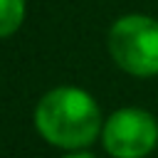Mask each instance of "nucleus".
Returning a JSON list of instances; mask_svg holds the SVG:
<instances>
[{
	"mask_svg": "<svg viewBox=\"0 0 158 158\" xmlns=\"http://www.w3.org/2000/svg\"><path fill=\"white\" fill-rule=\"evenodd\" d=\"M37 133L64 151L89 148L104 128L99 101L81 86L62 84L49 89L32 114Z\"/></svg>",
	"mask_w": 158,
	"mask_h": 158,
	"instance_id": "nucleus-1",
	"label": "nucleus"
},
{
	"mask_svg": "<svg viewBox=\"0 0 158 158\" xmlns=\"http://www.w3.org/2000/svg\"><path fill=\"white\" fill-rule=\"evenodd\" d=\"M109 54L131 77L158 74V20L151 15H123L109 27Z\"/></svg>",
	"mask_w": 158,
	"mask_h": 158,
	"instance_id": "nucleus-2",
	"label": "nucleus"
},
{
	"mask_svg": "<svg viewBox=\"0 0 158 158\" xmlns=\"http://www.w3.org/2000/svg\"><path fill=\"white\" fill-rule=\"evenodd\" d=\"M101 143L111 158H146L158 143V121L138 106L116 109L104 121Z\"/></svg>",
	"mask_w": 158,
	"mask_h": 158,
	"instance_id": "nucleus-3",
	"label": "nucleus"
},
{
	"mask_svg": "<svg viewBox=\"0 0 158 158\" xmlns=\"http://www.w3.org/2000/svg\"><path fill=\"white\" fill-rule=\"evenodd\" d=\"M25 12H27V0H0V40L12 37L22 27Z\"/></svg>",
	"mask_w": 158,
	"mask_h": 158,
	"instance_id": "nucleus-4",
	"label": "nucleus"
},
{
	"mask_svg": "<svg viewBox=\"0 0 158 158\" xmlns=\"http://www.w3.org/2000/svg\"><path fill=\"white\" fill-rule=\"evenodd\" d=\"M62 158H96L91 151H86V148H77V151H67Z\"/></svg>",
	"mask_w": 158,
	"mask_h": 158,
	"instance_id": "nucleus-5",
	"label": "nucleus"
}]
</instances>
